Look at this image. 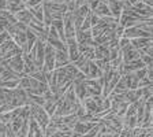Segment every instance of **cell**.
Returning <instances> with one entry per match:
<instances>
[{
  "instance_id": "5",
  "label": "cell",
  "mask_w": 153,
  "mask_h": 137,
  "mask_svg": "<svg viewBox=\"0 0 153 137\" xmlns=\"http://www.w3.org/2000/svg\"><path fill=\"white\" fill-rule=\"evenodd\" d=\"M7 10V0H0V11Z\"/></svg>"
},
{
  "instance_id": "1",
  "label": "cell",
  "mask_w": 153,
  "mask_h": 137,
  "mask_svg": "<svg viewBox=\"0 0 153 137\" xmlns=\"http://www.w3.org/2000/svg\"><path fill=\"white\" fill-rule=\"evenodd\" d=\"M70 63L68 59V54L67 51H62V49H56L55 51V69H60Z\"/></svg>"
},
{
  "instance_id": "2",
  "label": "cell",
  "mask_w": 153,
  "mask_h": 137,
  "mask_svg": "<svg viewBox=\"0 0 153 137\" xmlns=\"http://www.w3.org/2000/svg\"><path fill=\"white\" fill-rule=\"evenodd\" d=\"M14 15H15V18H16V21H18V22L25 23L26 26H27L29 23H30V21H32V18H33L32 13H30V11H29L27 8L22 10V11H19V13L14 14Z\"/></svg>"
},
{
  "instance_id": "4",
  "label": "cell",
  "mask_w": 153,
  "mask_h": 137,
  "mask_svg": "<svg viewBox=\"0 0 153 137\" xmlns=\"http://www.w3.org/2000/svg\"><path fill=\"white\" fill-rule=\"evenodd\" d=\"M141 92H142V95H141V99L143 100H148L152 97V85H148V86H143V88H141Z\"/></svg>"
},
{
  "instance_id": "6",
  "label": "cell",
  "mask_w": 153,
  "mask_h": 137,
  "mask_svg": "<svg viewBox=\"0 0 153 137\" xmlns=\"http://www.w3.org/2000/svg\"><path fill=\"white\" fill-rule=\"evenodd\" d=\"M21 1H22V3H26V1H27V0H21Z\"/></svg>"
},
{
  "instance_id": "3",
  "label": "cell",
  "mask_w": 153,
  "mask_h": 137,
  "mask_svg": "<svg viewBox=\"0 0 153 137\" xmlns=\"http://www.w3.org/2000/svg\"><path fill=\"white\" fill-rule=\"evenodd\" d=\"M130 44L133 45L135 49H142L143 47L152 44V38H146V37H137V38H131Z\"/></svg>"
}]
</instances>
